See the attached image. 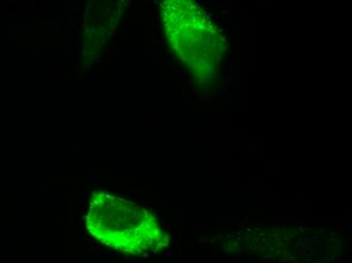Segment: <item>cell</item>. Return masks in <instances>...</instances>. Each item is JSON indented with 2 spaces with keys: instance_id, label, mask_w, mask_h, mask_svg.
I'll return each mask as SVG.
<instances>
[{
  "instance_id": "1",
  "label": "cell",
  "mask_w": 352,
  "mask_h": 263,
  "mask_svg": "<svg viewBox=\"0 0 352 263\" xmlns=\"http://www.w3.org/2000/svg\"><path fill=\"white\" fill-rule=\"evenodd\" d=\"M87 224L96 240L123 253H150L166 244V234L149 211L107 192L92 194Z\"/></svg>"
}]
</instances>
